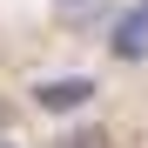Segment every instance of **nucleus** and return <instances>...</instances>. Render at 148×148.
<instances>
[{"mask_svg": "<svg viewBox=\"0 0 148 148\" xmlns=\"http://www.w3.org/2000/svg\"><path fill=\"white\" fill-rule=\"evenodd\" d=\"M108 54H114L121 67H135V61L148 54V0L114 7V20H108Z\"/></svg>", "mask_w": 148, "mask_h": 148, "instance_id": "obj_1", "label": "nucleus"}, {"mask_svg": "<svg viewBox=\"0 0 148 148\" xmlns=\"http://www.w3.org/2000/svg\"><path fill=\"white\" fill-rule=\"evenodd\" d=\"M94 101V81H88V74H67V81H34V108H47V114H81Z\"/></svg>", "mask_w": 148, "mask_h": 148, "instance_id": "obj_2", "label": "nucleus"}, {"mask_svg": "<svg viewBox=\"0 0 148 148\" xmlns=\"http://www.w3.org/2000/svg\"><path fill=\"white\" fill-rule=\"evenodd\" d=\"M54 20H61L67 34H108L114 0H54Z\"/></svg>", "mask_w": 148, "mask_h": 148, "instance_id": "obj_3", "label": "nucleus"}]
</instances>
